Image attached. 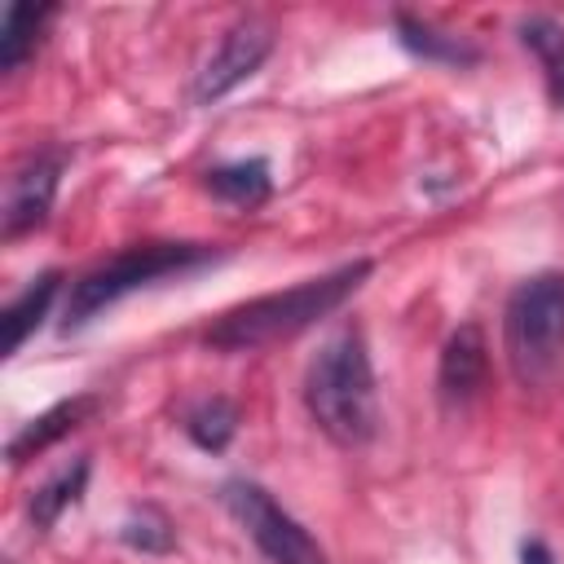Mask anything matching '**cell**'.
Masks as SVG:
<instances>
[{"label":"cell","instance_id":"cell-1","mask_svg":"<svg viewBox=\"0 0 564 564\" xmlns=\"http://www.w3.org/2000/svg\"><path fill=\"white\" fill-rule=\"evenodd\" d=\"M366 278H370V260H352V264H339L322 278L300 282V286L256 295V300L220 313L207 326V344L220 348V352H247V348L282 344V339L308 330L313 322H322L326 313H335Z\"/></svg>","mask_w":564,"mask_h":564},{"label":"cell","instance_id":"cell-2","mask_svg":"<svg viewBox=\"0 0 564 564\" xmlns=\"http://www.w3.org/2000/svg\"><path fill=\"white\" fill-rule=\"evenodd\" d=\"M304 405L313 423L344 449L366 445L379 432V401H375V370L357 326H344L322 344L304 375Z\"/></svg>","mask_w":564,"mask_h":564},{"label":"cell","instance_id":"cell-3","mask_svg":"<svg viewBox=\"0 0 564 564\" xmlns=\"http://www.w3.org/2000/svg\"><path fill=\"white\" fill-rule=\"evenodd\" d=\"M216 251L203 247V242H137L119 256H110L106 264L88 269L79 282H70V295H66V330H79L88 326L101 308L119 304L123 295L150 286V282H163V278H181L198 264H212Z\"/></svg>","mask_w":564,"mask_h":564},{"label":"cell","instance_id":"cell-4","mask_svg":"<svg viewBox=\"0 0 564 564\" xmlns=\"http://www.w3.org/2000/svg\"><path fill=\"white\" fill-rule=\"evenodd\" d=\"M502 344L520 383H538L564 352V273L524 278L502 308Z\"/></svg>","mask_w":564,"mask_h":564},{"label":"cell","instance_id":"cell-5","mask_svg":"<svg viewBox=\"0 0 564 564\" xmlns=\"http://www.w3.org/2000/svg\"><path fill=\"white\" fill-rule=\"evenodd\" d=\"M220 502L229 507V516L247 529V538L256 542V551L269 564H326V551L313 542V533L273 502V494L256 480H225L220 485Z\"/></svg>","mask_w":564,"mask_h":564},{"label":"cell","instance_id":"cell-6","mask_svg":"<svg viewBox=\"0 0 564 564\" xmlns=\"http://www.w3.org/2000/svg\"><path fill=\"white\" fill-rule=\"evenodd\" d=\"M273 26L264 22V18H242V22H234L225 35H220V44H216V53L203 62V70H198V79H194V101L198 106H207V101H220L225 93H234L242 79H251L260 66H264V57L273 53Z\"/></svg>","mask_w":564,"mask_h":564},{"label":"cell","instance_id":"cell-7","mask_svg":"<svg viewBox=\"0 0 564 564\" xmlns=\"http://www.w3.org/2000/svg\"><path fill=\"white\" fill-rule=\"evenodd\" d=\"M62 163H66L62 150H35L13 167L9 189H4V225H0L4 238H22V234H31L48 220V207L57 198Z\"/></svg>","mask_w":564,"mask_h":564},{"label":"cell","instance_id":"cell-8","mask_svg":"<svg viewBox=\"0 0 564 564\" xmlns=\"http://www.w3.org/2000/svg\"><path fill=\"white\" fill-rule=\"evenodd\" d=\"M485 375H489V344H485V330L476 322H463L449 330L445 348H441V361H436V392L445 405H467L480 397L485 388Z\"/></svg>","mask_w":564,"mask_h":564},{"label":"cell","instance_id":"cell-9","mask_svg":"<svg viewBox=\"0 0 564 564\" xmlns=\"http://www.w3.org/2000/svg\"><path fill=\"white\" fill-rule=\"evenodd\" d=\"M97 414V397H66V401H57V405H48L44 414H35L31 423H22V432L9 441V463L13 467H22L26 458H35V454H44L48 445H57L62 436H70L75 427H84L88 419Z\"/></svg>","mask_w":564,"mask_h":564},{"label":"cell","instance_id":"cell-10","mask_svg":"<svg viewBox=\"0 0 564 564\" xmlns=\"http://www.w3.org/2000/svg\"><path fill=\"white\" fill-rule=\"evenodd\" d=\"M397 40L405 53L423 57V62H436V66H476L480 62V48L467 44L463 35H449L414 13H397Z\"/></svg>","mask_w":564,"mask_h":564},{"label":"cell","instance_id":"cell-11","mask_svg":"<svg viewBox=\"0 0 564 564\" xmlns=\"http://www.w3.org/2000/svg\"><path fill=\"white\" fill-rule=\"evenodd\" d=\"M57 291H62V273H57V269H48V273L31 278V282L22 286V295H13V300H9V308H4V352H9V357H13V352H22V344L40 330V322L48 317V308H53Z\"/></svg>","mask_w":564,"mask_h":564},{"label":"cell","instance_id":"cell-12","mask_svg":"<svg viewBox=\"0 0 564 564\" xmlns=\"http://www.w3.org/2000/svg\"><path fill=\"white\" fill-rule=\"evenodd\" d=\"M207 194L229 203V207H256L273 194V172H269V159L251 154V159H234V163H220L203 176Z\"/></svg>","mask_w":564,"mask_h":564},{"label":"cell","instance_id":"cell-13","mask_svg":"<svg viewBox=\"0 0 564 564\" xmlns=\"http://www.w3.org/2000/svg\"><path fill=\"white\" fill-rule=\"evenodd\" d=\"M520 44L538 57L542 66V84H546V97L555 110H564V26L546 13H529L520 18Z\"/></svg>","mask_w":564,"mask_h":564},{"label":"cell","instance_id":"cell-14","mask_svg":"<svg viewBox=\"0 0 564 564\" xmlns=\"http://www.w3.org/2000/svg\"><path fill=\"white\" fill-rule=\"evenodd\" d=\"M53 13H57L53 4H9L4 9V22H0V66L4 70H18L31 57V48L40 44Z\"/></svg>","mask_w":564,"mask_h":564},{"label":"cell","instance_id":"cell-15","mask_svg":"<svg viewBox=\"0 0 564 564\" xmlns=\"http://www.w3.org/2000/svg\"><path fill=\"white\" fill-rule=\"evenodd\" d=\"M238 432V405L229 397H203L185 410V436L207 449V454H220Z\"/></svg>","mask_w":564,"mask_h":564},{"label":"cell","instance_id":"cell-16","mask_svg":"<svg viewBox=\"0 0 564 564\" xmlns=\"http://www.w3.org/2000/svg\"><path fill=\"white\" fill-rule=\"evenodd\" d=\"M84 485H88V458H75L70 467H62L48 485H40L31 494V524L35 529H53L62 520V511H70L84 498Z\"/></svg>","mask_w":564,"mask_h":564},{"label":"cell","instance_id":"cell-17","mask_svg":"<svg viewBox=\"0 0 564 564\" xmlns=\"http://www.w3.org/2000/svg\"><path fill=\"white\" fill-rule=\"evenodd\" d=\"M119 538H123V546H132L141 555H167L176 546V529H172V520L159 507L128 511V520L119 524Z\"/></svg>","mask_w":564,"mask_h":564},{"label":"cell","instance_id":"cell-18","mask_svg":"<svg viewBox=\"0 0 564 564\" xmlns=\"http://www.w3.org/2000/svg\"><path fill=\"white\" fill-rule=\"evenodd\" d=\"M520 564H555V555H551V546L542 538H529L520 546Z\"/></svg>","mask_w":564,"mask_h":564}]
</instances>
